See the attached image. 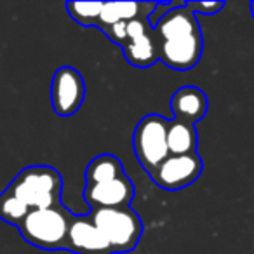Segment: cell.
I'll list each match as a JSON object with an SVG mask.
<instances>
[{
    "mask_svg": "<svg viewBox=\"0 0 254 254\" xmlns=\"http://www.w3.org/2000/svg\"><path fill=\"white\" fill-rule=\"evenodd\" d=\"M4 191L18 197L30 211L56 207L61 205L63 178L51 166H30L19 171Z\"/></svg>",
    "mask_w": 254,
    "mask_h": 254,
    "instance_id": "6da1fadb",
    "label": "cell"
},
{
    "mask_svg": "<svg viewBox=\"0 0 254 254\" xmlns=\"http://www.w3.org/2000/svg\"><path fill=\"white\" fill-rule=\"evenodd\" d=\"M70 212L63 205L49 209H32L18 226L23 240L44 251L64 249Z\"/></svg>",
    "mask_w": 254,
    "mask_h": 254,
    "instance_id": "7a4b0ae2",
    "label": "cell"
},
{
    "mask_svg": "<svg viewBox=\"0 0 254 254\" xmlns=\"http://www.w3.org/2000/svg\"><path fill=\"white\" fill-rule=\"evenodd\" d=\"M96 228L103 233L115 254L131 253L138 247L143 233L139 214L131 207L94 209L89 216Z\"/></svg>",
    "mask_w": 254,
    "mask_h": 254,
    "instance_id": "3957f363",
    "label": "cell"
},
{
    "mask_svg": "<svg viewBox=\"0 0 254 254\" xmlns=\"http://www.w3.org/2000/svg\"><path fill=\"white\" fill-rule=\"evenodd\" d=\"M169 122V119H164L157 113H150L139 120L134 129V134H132L134 155L139 166L148 174L169 157V148H167Z\"/></svg>",
    "mask_w": 254,
    "mask_h": 254,
    "instance_id": "277c9868",
    "label": "cell"
},
{
    "mask_svg": "<svg viewBox=\"0 0 254 254\" xmlns=\"http://www.w3.org/2000/svg\"><path fill=\"white\" fill-rule=\"evenodd\" d=\"M202 171H204V162L200 155L187 153V155H169L148 176L162 190L176 191L193 185Z\"/></svg>",
    "mask_w": 254,
    "mask_h": 254,
    "instance_id": "5b68a950",
    "label": "cell"
},
{
    "mask_svg": "<svg viewBox=\"0 0 254 254\" xmlns=\"http://www.w3.org/2000/svg\"><path fill=\"white\" fill-rule=\"evenodd\" d=\"M85 99V82L73 66H60L51 80V105L58 117H71Z\"/></svg>",
    "mask_w": 254,
    "mask_h": 254,
    "instance_id": "8992f818",
    "label": "cell"
},
{
    "mask_svg": "<svg viewBox=\"0 0 254 254\" xmlns=\"http://www.w3.org/2000/svg\"><path fill=\"white\" fill-rule=\"evenodd\" d=\"M204 53L202 32L171 37L157 42V58L167 68L176 71H188L197 66Z\"/></svg>",
    "mask_w": 254,
    "mask_h": 254,
    "instance_id": "52a82bcc",
    "label": "cell"
},
{
    "mask_svg": "<svg viewBox=\"0 0 254 254\" xmlns=\"http://www.w3.org/2000/svg\"><path fill=\"white\" fill-rule=\"evenodd\" d=\"M73 254H115L89 216H70L64 249Z\"/></svg>",
    "mask_w": 254,
    "mask_h": 254,
    "instance_id": "ba28073f",
    "label": "cell"
},
{
    "mask_svg": "<svg viewBox=\"0 0 254 254\" xmlns=\"http://www.w3.org/2000/svg\"><path fill=\"white\" fill-rule=\"evenodd\" d=\"M134 198V185L127 176L105 183L85 185L84 200L94 209L110 207H131Z\"/></svg>",
    "mask_w": 254,
    "mask_h": 254,
    "instance_id": "9c48e42d",
    "label": "cell"
},
{
    "mask_svg": "<svg viewBox=\"0 0 254 254\" xmlns=\"http://www.w3.org/2000/svg\"><path fill=\"white\" fill-rule=\"evenodd\" d=\"M169 106L174 115V120L195 126L198 120H202L207 115L209 101L205 92L200 87L185 85V87H180L173 94Z\"/></svg>",
    "mask_w": 254,
    "mask_h": 254,
    "instance_id": "30bf717a",
    "label": "cell"
},
{
    "mask_svg": "<svg viewBox=\"0 0 254 254\" xmlns=\"http://www.w3.org/2000/svg\"><path fill=\"white\" fill-rule=\"evenodd\" d=\"M157 2H103L101 14H99L98 25L101 32L110 28L112 25L120 21H132V19H139L145 12H152L155 9Z\"/></svg>",
    "mask_w": 254,
    "mask_h": 254,
    "instance_id": "8fae6325",
    "label": "cell"
},
{
    "mask_svg": "<svg viewBox=\"0 0 254 254\" xmlns=\"http://www.w3.org/2000/svg\"><path fill=\"white\" fill-rule=\"evenodd\" d=\"M124 56L127 63H131L136 68H148L159 61L157 58V42L153 39L152 30L145 32L143 35L129 39L122 47Z\"/></svg>",
    "mask_w": 254,
    "mask_h": 254,
    "instance_id": "7c38bea8",
    "label": "cell"
},
{
    "mask_svg": "<svg viewBox=\"0 0 254 254\" xmlns=\"http://www.w3.org/2000/svg\"><path fill=\"white\" fill-rule=\"evenodd\" d=\"M198 134L195 126L178 120H171L167 127V148L169 155H187L197 153Z\"/></svg>",
    "mask_w": 254,
    "mask_h": 254,
    "instance_id": "4fadbf2b",
    "label": "cell"
},
{
    "mask_svg": "<svg viewBox=\"0 0 254 254\" xmlns=\"http://www.w3.org/2000/svg\"><path fill=\"white\" fill-rule=\"evenodd\" d=\"M127 176L124 166L115 155L110 153H103L98 155L87 164L85 167V185H94V183H105V181L119 180V178Z\"/></svg>",
    "mask_w": 254,
    "mask_h": 254,
    "instance_id": "5bb4252c",
    "label": "cell"
},
{
    "mask_svg": "<svg viewBox=\"0 0 254 254\" xmlns=\"http://www.w3.org/2000/svg\"><path fill=\"white\" fill-rule=\"evenodd\" d=\"M28 212H30V209L26 207L18 197L7 193V191H2V193H0V219L4 223L19 226Z\"/></svg>",
    "mask_w": 254,
    "mask_h": 254,
    "instance_id": "9a60e30c",
    "label": "cell"
},
{
    "mask_svg": "<svg viewBox=\"0 0 254 254\" xmlns=\"http://www.w3.org/2000/svg\"><path fill=\"white\" fill-rule=\"evenodd\" d=\"M103 2H66V11L73 21L82 26H96Z\"/></svg>",
    "mask_w": 254,
    "mask_h": 254,
    "instance_id": "2e32d148",
    "label": "cell"
},
{
    "mask_svg": "<svg viewBox=\"0 0 254 254\" xmlns=\"http://www.w3.org/2000/svg\"><path fill=\"white\" fill-rule=\"evenodd\" d=\"M185 5H187L195 16L197 14L214 16L225 7V2H219V0H214V2H185Z\"/></svg>",
    "mask_w": 254,
    "mask_h": 254,
    "instance_id": "e0dca14e",
    "label": "cell"
},
{
    "mask_svg": "<svg viewBox=\"0 0 254 254\" xmlns=\"http://www.w3.org/2000/svg\"><path fill=\"white\" fill-rule=\"evenodd\" d=\"M103 33L108 37L112 44H117V46L124 47L127 42V21L115 23V25H112L110 28H106Z\"/></svg>",
    "mask_w": 254,
    "mask_h": 254,
    "instance_id": "ac0fdd59",
    "label": "cell"
},
{
    "mask_svg": "<svg viewBox=\"0 0 254 254\" xmlns=\"http://www.w3.org/2000/svg\"><path fill=\"white\" fill-rule=\"evenodd\" d=\"M251 16H253V19H254V2H251Z\"/></svg>",
    "mask_w": 254,
    "mask_h": 254,
    "instance_id": "d6986e66",
    "label": "cell"
}]
</instances>
